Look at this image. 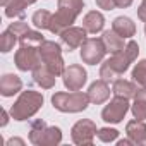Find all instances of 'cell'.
I'll list each match as a JSON object with an SVG mask.
<instances>
[{
    "mask_svg": "<svg viewBox=\"0 0 146 146\" xmlns=\"http://www.w3.org/2000/svg\"><path fill=\"white\" fill-rule=\"evenodd\" d=\"M16 41H17V36H16V35H14V33H12L11 29L4 31L2 35H0V50H2L4 53L11 52V50L14 48Z\"/></svg>",
    "mask_w": 146,
    "mask_h": 146,
    "instance_id": "cell-25",
    "label": "cell"
},
{
    "mask_svg": "<svg viewBox=\"0 0 146 146\" xmlns=\"http://www.w3.org/2000/svg\"><path fill=\"white\" fill-rule=\"evenodd\" d=\"M137 84L134 81H125V79H115L113 81V86H112V93L115 96H124L127 100L134 98L136 91H137Z\"/></svg>",
    "mask_w": 146,
    "mask_h": 146,
    "instance_id": "cell-21",
    "label": "cell"
},
{
    "mask_svg": "<svg viewBox=\"0 0 146 146\" xmlns=\"http://www.w3.org/2000/svg\"><path fill=\"white\" fill-rule=\"evenodd\" d=\"M112 29L120 35L122 38H132L136 35V24L132 23L131 17H125V16H119L113 19L112 23Z\"/></svg>",
    "mask_w": 146,
    "mask_h": 146,
    "instance_id": "cell-19",
    "label": "cell"
},
{
    "mask_svg": "<svg viewBox=\"0 0 146 146\" xmlns=\"http://www.w3.org/2000/svg\"><path fill=\"white\" fill-rule=\"evenodd\" d=\"M132 81L139 88H146V58L139 60L132 69Z\"/></svg>",
    "mask_w": 146,
    "mask_h": 146,
    "instance_id": "cell-24",
    "label": "cell"
},
{
    "mask_svg": "<svg viewBox=\"0 0 146 146\" xmlns=\"http://www.w3.org/2000/svg\"><path fill=\"white\" fill-rule=\"evenodd\" d=\"M96 5L103 11H113L117 5H115V0H95Z\"/></svg>",
    "mask_w": 146,
    "mask_h": 146,
    "instance_id": "cell-29",
    "label": "cell"
},
{
    "mask_svg": "<svg viewBox=\"0 0 146 146\" xmlns=\"http://www.w3.org/2000/svg\"><path fill=\"white\" fill-rule=\"evenodd\" d=\"M132 2L134 0H115V5L120 7V9H127V7L132 5Z\"/></svg>",
    "mask_w": 146,
    "mask_h": 146,
    "instance_id": "cell-31",
    "label": "cell"
},
{
    "mask_svg": "<svg viewBox=\"0 0 146 146\" xmlns=\"http://www.w3.org/2000/svg\"><path fill=\"white\" fill-rule=\"evenodd\" d=\"M117 144H119V146H127V144H134V143L127 137V139H120V141H117Z\"/></svg>",
    "mask_w": 146,
    "mask_h": 146,
    "instance_id": "cell-34",
    "label": "cell"
},
{
    "mask_svg": "<svg viewBox=\"0 0 146 146\" xmlns=\"http://www.w3.org/2000/svg\"><path fill=\"white\" fill-rule=\"evenodd\" d=\"M86 29L84 28H76V26H70L65 31L60 33V40L62 43L69 48V50H76L79 48L84 41H86Z\"/></svg>",
    "mask_w": 146,
    "mask_h": 146,
    "instance_id": "cell-12",
    "label": "cell"
},
{
    "mask_svg": "<svg viewBox=\"0 0 146 146\" xmlns=\"http://www.w3.org/2000/svg\"><path fill=\"white\" fill-rule=\"evenodd\" d=\"M129 100L124 96H113L110 100L108 105H105V108L102 110V119L107 124H119L122 122V119L125 117V113L129 112Z\"/></svg>",
    "mask_w": 146,
    "mask_h": 146,
    "instance_id": "cell-10",
    "label": "cell"
},
{
    "mask_svg": "<svg viewBox=\"0 0 146 146\" xmlns=\"http://www.w3.org/2000/svg\"><path fill=\"white\" fill-rule=\"evenodd\" d=\"M29 141L36 146H55L62 141V131L55 125H46L41 119H36L29 127Z\"/></svg>",
    "mask_w": 146,
    "mask_h": 146,
    "instance_id": "cell-5",
    "label": "cell"
},
{
    "mask_svg": "<svg viewBox=\"0 0 146 146\" xmlns=\"http://www.w3.org/2000/svg\"><path fill=\"white\" fill-rule=\"evenodd\" d=\"M125 132H127V137H129L134 144H139V146L146 144V122H144V120L134 119V120L127 122Z\"/></svg>",
    "mask_w": 146,
    "mask_h": 146,
    "instance_id": "cell-15",
    "label": "cell"
},
{
    "mask_svg": "<svg viewBox=\"0 0 146 146\" xmlns=\"http://www.w3.org/2000/svg\"><path fill=\"white\" fill-rule=\"evenodd\" d=\"M139 53V46L136 41H129L124 50H120L119 53H113L108 60H105L100 67V79L107 81V83H113L115 79H119V76H122L124 72L129 69V65L137 58Z\"/></svg>",
    "mask_w": 146,
    "mask_h": 146,
    "instance_id": "cell-1",
    "label": "cell"
},
{
    "mask_svg": "<svg viewBox=\"0 0 146 146\" xmlns=\"http://www.w3.org/2000/svg\"><path fill=\"white\" fill-rule=\"evenodd\" d=\"M62 79H64V86L69 90V91H79L86 81H88V74L83 65L79 64H72L69 67H65L64 74H62Z\"/></svg>",
    "mask_w": 146,
    "mask_h": 146,
    "instance_id": "cell-11",
    "label": "cell"
},
{
    "mask_svg": "<svg viewBox=\"0 0 146 146\" xmlns=\"http://www.w3.org/2000/svg\"><path fill=\"white\" fill-rule=\"evenodd\" d=\"M14 62H16V67L19 70H24V72L33 70L40 64H43L41 55H40V48L33 46V45H21V48L14 55Z\"/></svg>",
    "mask_w": 146,
    "mask_h": 146,
    "instance_id": "cell-7",
    "label": "cell"
},
{
    "mask_svg": "<svg viewBox=\"0 0 146 146\" xmlns=\"http://www.w3.org/2000/svg\"><path fill=\"white\" fill-rule=\"evenodd\" d=\"M38 48H40V55H41L43 64L55 76H62L64 70H65V65H64L60 45L52 41V40H43L41 43H38Z\"/></svg>",
    "mask_w": 146,
    "mask_h": 146,
    "instance_id": "cell-6",
    "label": "cell"
},
{
    "mask_svg": "<svg viewBox=\"0 0 146 146\" xmlns=\"http://www.w3.org/2000/svg\"><path fill=\"white\" fill-rule=\"evenodd\" d=\"M55 79L57 76L53 74V72L45 65V64H40L36 69H33V81L41 86L43 90H50L55 86Z\"/></svg>",
    "mask_w": 146,
    "mask_h": 146,
    "instance_id": "cell-16",
    "label": "cell"
},
{
    "mask_svg": "<svg viewBox=\"0 0 146 146\" xmlns=\"http://www.w3.org/2000/svg\"><path fill=\"white\" fill-rule=\"evenodd\" d=\"M35 2L36 0H0L2 7L5 9V16L11 19H23L26 14V7Z\"/></svg>",
    "mask_w": 146,
    "mask_h": 146,
    "instance_id": "cell-13",
    "label": "cell"
},
{
    "mask_svg": "<svg viewBox=\"0 0 146 146\" xmlns=\"http://www.w3.org/2000/svg\"><path fill=\"white\" fill-rule=\"evenodd\" d=\"M144 35H146V23H144Z\"/></svg>",
    "mask_w": 146,
    "mask_h": 146,
    "instance_id": "cell-35",
    "label": "cell"
},
{
    "mask_svg": "<svg viewBox=\"0 0 146 146\" xmlns=\"http://www.w3.org/2000/svg\"><path fill=\"white\" fill-rule=\"evenodd\" d=\"M52 16H53V14H52L50 11H45V9H41V11H36V12L33 14L31 21H33L35 28H38V29H50Z\"/></svg>",
    "mask_w": 146,
    "mask_h": 146,
    "instance_id": "cell-23",
    "label": "cell"
},
{
    "mask_svg": "<svg viewBox=\"0 0 146 146\" xmlns=\"http://www.w3.org/2000/svg\"><path fill=\"white\" fill-rule=\"evenodd\" d=\"M83 9H84V0H58V11L52 16L48 31L53 35H60L62 31L74 24Z\"/></svg>",
    "mask_w": 146,
    "mask_h": 146,
    "instance_id": "cell-2",
    "label": "cell"
},
{
    "mask_svg": "<svg viewBox=\"0 0 146 146\" xmlns=\"http://www.w3.org/2000/svg\"><path fill=\"white\" fill-rule=\"evenodd\" d=\"M88 96H90V102L95 103V105L105 103L110 98V86H108V83L103 81V79L95 81L90 86V90H88Z\"/></svg>",
    "mask_w": 146,
    "mask_h": 146,
    "instance_id": "cell-14",
    "label": "cell"
},
{
    "mask_svg": "<svg viewBox=\"0 0 146 146\" xmlns=\"http://www.w3.org/2000/svg\"><path fill=\"white\" fill-rule=\"evenodd\" d=\"M103 26H105V17H103V14L98 12V11H90V12L83 17V28H84L88 33L96 35V33H100V31L103 29Z\"/></svg>",
    "mask_w": 146,
    "mask_h": 146,
    "instance_id": "cell-18",
    "label": "cell"
},
{
    "mask_svg": "<svg viewBox=\"0 0 146 146\" xmlns=\"http://www.w3.org/2000/svg\"><path fill=\"white\" fill-rule=\"evenodd\" d=\"M134 119L146 120V88H139L134 95V103L131 105Z\"/></svg>",
    "mask_w": 146,
    "mask_h": 146,
    "instance_id": "cell-22",
    "label": "cell"
},
{
    "mask_svg": "<svg viewBox=\"0 0 146 146\" xmlns=\"http://www.w3.org/2000/svg\"><path fill=\"white\" fill-rule=\"evenodd\" d=\"M102 40H103V43H105V48H107V53H119L120 50H124V46L127 45V43H124V40L125 38H122L120 35H117L113 29L110 31H105L103 33V36H102Z\"/></svg>",
    "mask_w": 146,
    "mask_h": 146,
    "instance_id": "cell-20",
    "label": "cell"
},
{
    "mask_svg": "<svg viewBox=\"0 0 146 146\" xmlns=\"http://www.w3.org/2000/svg\"><path fill=\"white\" fill-rule=\"evenodd\" d=\"M137 17H139L143 23H146V0H143L141 5L137 7Z\"/></svg>",
    "mask_w": 146,
    "mask_h": 146,
    "instance_id": "cell-30",
    "label": "cell"
},
{
    "mask_svg": "<svg viewBox=\"0 0 146 146\" xmlns=\"http://www.w3.org/2000/svg\"><path fill=\"white\" fill-rule=\"evenodd\" d=\"M43 95L33 90H26L21 93V96L16 100V103L11 107V117L14 120H28L31 119L41 107H43Z\"/></svg>",
    "mask_w": 146,
    "mask_h": 146,
    "instance_id": "cell-3",
    "label": "cell"
},
{
    "mask_svg": "<svg viewBox=\"0 0 146 146\" xmlns=\"http://www.w3.org/2000/svg\"><path fill=\"white\" fill-rule=\"evenodd\" d=\"M9 29L17 36V41H19V38H23L31 28L28 26V23H24L23 19H19V21H14V23H11V26H9Z\"/></svg>",
    "mask_w": 146,
    "mask_h": 146,
    "instance_id": "cell-26",
    "label": "cell"
},
{
    "mask_svg": "<svg viewBox=\"0 0 146 146\" xmlns=\"http://www.w3.org/2000/svg\"><path fill=\"white\" fill-rule=\"evenodd\" d=\"M52 105L53 108L64 113H79L88 108L90 96L88 93H83V91H70V93L57 91L52 96Z\"/></svg>",
    "mask_w": 146,
    "mask_h": 146,
    "instance_id": "cell-4",
    "label": "cell"
},
{
    "mask_svg": "<svg viewBox=\"0 0 146 146\" xmlns=\"http://www.w3.org/2000/svg\"><path fill=\"white\" fill-rule=\"evenodd\" d=\"M12 144H21V146H23L24 141H23V139H17V137H12V139L7 141V146H12Z\"/></svg>",
    "mask_w": 146,
    "mask_h": 146,
    "instance_id": "cell-33",
    "label": "cell"
},
{
    "mask_svg": "<svg viewBox=\"0 0 146 146\" xmlns=\"http://www.w3.org/2000/svg\"><path fill=\"white\" fill-rule=\"evenodd\" d=\"M105 53L107 48L102 38H86V41L81 45V58L84 64L96 65L103 60Z\"/></svg>",
    "mask_w": 146,
    "mask_h": 146,
    "instance_id": "cell-9",
    "label": "cell"
},
{
    "mask_svg": "<svg viewBox=\"0 0 146 146\" xmlns=\"http://www.w3.org/2000/svg\"><path fill=\"white\" fill-rule=\"evenodd\" d=\"M45 38L40 31H35V29H29L23 38H19V43L21 45H31V43H41Z\"/></svg>",
    "mask_w": 146,
    "mask_h": 146,
    "instance_id": "cell-27",
    "label": "cell"
},
{
    "mask_svg": "<svg viewBox=\"0 0 146 146\" xmlns=\"http://www.w3.org/2000/svg\"><path fill=\"white\" fill-rule=\"evenodd\" d=\"M98 139L100 141H103V143H112V141H115L117 139V136H119V131L117 129H112V127H102V129H98Z\"/></svg>",
    "mask_w": 146,
    "mask_h": 146,
    "instance_id": "cell-28",
    "label": "cell"
},
{
    "mask_svg": "<svg viewBox=\"0 0 146 146\" xmlns=\"http://www.w3.org/2000/svg\"><path fill=\"white\" fill-rule=\"evenodd\" d=\"M23 90V81L19 76L16 74H4L2 79H0V95L9 98L14 96L16 93H19Z\"/></svg>",
    "mask_w": 146,
    "mask_h": 146,
    "instance_id": "cell-17",
    "label": "cell"
},
{
    "mask_svg": "<svg viewBox=\"0 0 146 146\" xmlns=\"http://www.w3.org/2000/svg\"><path fill=\"white\" fill-rule=\"evenodd\" d=\"M9 115H11V112L2 110V127H4V125H7V122H9Z\"/></svg>",
    "mask_w": 146,
    "mask_h": 146,
    "instance_id": "cell-32",
    "label": "cell"
},
{
    "mask_svg": "<svg viewBox=\"0 0 146 146\" xmlns=\"http://www.w3.org/2000/svg\"><path fill=\"white\" fill-rule=\"evenodd\" d=\"M98 134V129H96V124L90 119H81L78 120L70 129V137H72V143L74 144H79V146H84V144H91L95 136Z\"/></svg>",
    "mask_w": 146,
    "mask_h": 146,
    "instance_id": "cell-8",
    "label": "cell"
}]
</instances>
